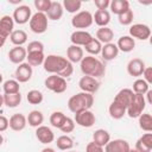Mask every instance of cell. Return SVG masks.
<instances>
[{
    "instance_id": "cell-1",
    "label": "cell",
    "mask_w": 152,
    "mask_h": 152,
    "mask_svg": "<svg viewBox=\"0 0 152 152\" xmlns=\"http://www.w3.org/2000/svg\"><path fill=\"white\" fill-rule=\"evenodd\" d=\"M43 68L46 72L51 75H58L63 78L71 76L74 72L72 63H70L65 57L58 55H48L44 59Z\"/></svg>"
},
{
    "instance_id": "cell-2",
    "label": "cell",
    "mask_w": 152,
    "mask_h": 152,
    "mask_svg": "<svg viewBox=\"0 0 152 152\" xmlns=\"http://www.w3.org/2000/svg\"><path fill=\"white\" fill-rule=\"evenodd\" d=\"M81 71L83 72L84 76H90V77H101L106 72V68L103 63L97 59L94 56H86L80 62Z\"/></svg>"
},
{
    "instance_id": "cell-3",
    "label": "cell",
    "mask_w": 152,
    "mask_h": 152,
    "mask_svg": "<svg viewBox=\"0 0 152 152\" xmlns=\"http://www.w3.org/2000/svg\"><path fill=\"white\" fill-rule=\"evenodd\" d=\"M94 103V96L91 94L88 93H77L75 95H72L69 101H68V108L70 109V112H72L74 114L83 112V110H88L91 108Z\"/></svg>"
},
{
    "instance_id": "cell-4",
    "label": "cell",
    "mask_w": 152,
    "mask_h": 152,
    "mask_svg": "<svg viewBox=\"0 0 152 152\" xmlns=\"http://www.w3.org/2000/svg\"><path fill=\"white\" fill-rule=\"evenodd\" d=\"M146 107V100H145V96L144 95H139V94H134L133 97H132V101L131 103L128 104V107L126 108V114L132 118V119H135V118H139L144 109Z\"/></svg>"
},
{
    "instance_id": "cell-5",
    "label": "cell",
    "mask_w": 152,
    "mask_h": 152,
    "mask_svg": "<svg viewBox=\"0 0 152 152\" xmlns=\"http://www.w3.org/2000/svg\"><path fill=\"white\" fill-rule=\"evenodd\" d=\"M44 86L46 87V89L56 93V94H62L66 90V80L58 76V75H50L45 78L44 81Z\"/></svg>"
},
{
    "instance_id": "cell-6",
    "label": "cell",
    "mask_w": 152,
    "mask_h": 152,
    "mask_svg": "<svg viewBox=\"0 0 152 152\" xmlns=\"http://www.w3.org/2000/svg\"><path fill=\"white\" fill-rule=\"evenodd\" d=\"M28 24H30V28L32 32L37 34L44 33L48 30V17L45 13L37 12L33 15H31Z\"/></svg>"
},
{
    "instance_id": "cell-7",
    "label": "cell",
    "mask_w": 152,
    "mask_h": 152,
    "mask_svg": "<svg viewBox=\"0 0 152 152\" xmlns=\"http://www.w3.org/2000/svg\"><path fill=\"white\" fill-rule=\"evenodd\" d=\"M93 23V14L89 11H80L71 18V25L75 28H88Z\"/></svg>"
},
{
    "instance_id": "cell-8",
    "label": "cell",
    "mask_w": 152,
    "mask_h": 152,
    "mask_svg": "<svg viewBox=\"0 0 152 152\" xmlns=\"http://www.w3.org/2000/svg\"><path fill=\"white\" fill-rule=\"evenodd\" d=\"M151 36V28L146 24H133L129 27V37L139 40H147Z\"/></svg>"
},
{
    "instance_id": "cell-9",
    "label": "cell",
    "mask_w": 152,
    "mask_h": 152,
    "mask_svg": "<svg viewBox=\"0 0 152 152\" xmlns=\"http://www.w3.org/2000/svg\"><path fill=\"white\" fill-rule=\"evenodd\" d=\"M78 87L83 93H88V94H94L100 89V82L90 76H83L81 77V80L78 81Z\"/></svg>"
},
{
    "instance_id": "cell-10",
    "label": "cell",
    "mask_w": 152,
    "mask_h": 152,
    "mask_svg": "<svg viewBox=\"0 0 152 152\" xmlns=\"http://www.w3.org/2000/svg\"><path fill=\"white\" fill-rule=\"evenodd\" d=\"M74 121H75L78 126H81V127L89 128V127L94 126V124H95V121H96V118H95V114H94L90 109H88V110H83V112L76 113Z\"/></svg>"
},
{
    "instance_id": "cell-11",
    "label": "cell",
    "mask_w": 152,
    "mask_h": 152,
    "mask_svg": "<svg viewBox=\"0 0 152 152\" xmlns=\"http://www.w3.org/2000/svg\"><path fill=\"white\" fill-rule=\"evenodd\" d=\"M12 18H13L14 23H17L19 25H24V24L28 23L31 19V8L26 5H20L14 10Z\"/></svg>"
},
{
    "instance_id": "cell-12",
    "label": "cell",
    "mask_w": 152,
    "mask_h": 152,
    "mask_svg": "<svg viewBox=\"0 0 152 152\" xmlns=\"http://www.w3.org/2000/svg\"><path fill=\"white\" fill-rule=\"evenodd\" d=\"M32 72H33L32 66L28 63H21V64H18L15 72H14V76L19 83H25V82L31 80Z\"/></svg>"
},
{
    "instance_id": "cell-13",
    "label": "cell",
    "mask_w": 152,
    "mask_h": 152,
    "mask_svg": "<svg viewBox=\"0 0 152 152\" xmlns=\"http://www.w3.org/2000/svg\"><path fill=\"white\" fill-rule=\"evenodd\" d=\"M91 39H93V36L89 32L84 31V30H76L70 36L71 44L72 45H77V46H84Z\"/></svg>"
},
{
    "instance_id": "cell-14",
    "label": "cell",
    "mask_w": 152,
    "mask_h": 152,
    "mask_svg": "<svg viewBox=\"0 0 152 152\" xmlns=\"http://www.w3.org/2000/svg\"><path fill=\"white\" fill-rule=\"evenodd\" d=\"M145 68H146V65L142 59L132 58L127 64V72H128V75H131L133 77H139L142 75Z\"/></svg>"
},
{
    "instance_id": "cell-15",
    "label": "cell",
    "mask_w": 152,
    "mask_h": 152,
    "mask_svg": "<svg viewBox=\"0 0 152 152\" xmlns=\"http://www.w3.org/2000/svg\"><path fill=\"white\" fill-rule=\"evenodd\" d=\"M36 137L44 145L51 144L55 140V134L51 131V128L48 127V126H44V125L37 127V129H36Z\"/></svg>"
},
{
    "instance_id": "cell-16",
    "label": "cell",
    "mask_w": 152,
    "mask_h": 152,
    "mask_svg": "<svg viewBox=\"0 0 152 152\" xmlns=\"http://www.w3.org/2000/svg\"><path fill=\"white\" fill-rule=\"evenodd\" d=\"M129 144L124 139H114L109 140V142L104 146V152H128Z\"/></svg>"
},
{
    "instance_id": "cell-17",
    "label": "cell",
    "mask_w": 152,
    "mask_h": 152,
    "mask_svg": "<svg viewBox=\"0 0 152 152\" xmlns=\"http://www.w3.org/2000/svg\"><path fill=\"white\" fill-rule=\"evenodd\" d=\"M27 125V120H26V116L21 113H15L13 114L10 120H8V127L12 129V131H15V132H20L23 131Z\"/></svg>"
},
{
    "instance_id": "cell-18",
    "label": "cell",
    "mask_w": 152,
    "mask_h": 152,
    "mask_svg": "<svg viewBox=\"0 0 152 152\" xmlns=\"http://www.w3.org/2000/svg\"><path fill=\"white\" fill-rule=\"evenodd\" d=\"M26 56H27V51L23 46H14L8 52V59L13 64H21V63H24V61L26 59Z\"/></svg>"
},
{
    "instance_id": "cell-19",
    "label": "cell",
    "mask_w": 152,
    "mask_h": 152,
    "mask_svg": "<svg viewBox=\"0 0 152 152\" xmlns=\"http://www.w3.org/2000/svg\"><path fill=\"white\" fill-rule=\"evenodd\" d=\"M84 57L83 49L77 45H70L66 49V59L70 63H80Z\"/></svg>"
},
{
    "instance_id": "cell-20",
    "label": "cell",
    "mask_w": 152,
    "mask_h": 152,
    "mask_svg": "<svg viewBox=\"0 0 152 152\" xmlns=\"http://www.w3.org/2000/svg\"><path fill=\"white\" fill-rule=\"evenodd\" d=\"M133 95H134V93L132 91V89L124 88V89H121V90L115 95V97H114L113 101H115L116 103H119V104L124 106L125 108H127L128 104H129L131 101H132Z\"/></svg>"
},
{
    "instance_id": "cell-21",
    "label": "cell",
    "mask_w": 152,
    "mask_h": 152,
    "mask_svg": "<svg viewBox=\"0 0 152 152\" xmlns=\"http://www.w3.org/2000/svg\"><path fill=\"white\" fill-rule=\"evenodd\" d=\"M14 28V20L10 15H4L0 18V34L4 37H10Z\"/></svg>"
},
{
    "instance_id": "cell-22",
    "label": "cell",
    "mask_w": 152,
    "mask_h": 152,
    "mask_svg": "<svg viewBox=\"0 0 152 152\" xmlns=\"http://www.w3.org/2000/svg\"><path fill=\"white\" fill-rule=\"evenodd\" d=\"M101 55H102V58H103L104 61H113L114 58L118 57V55H119V49H118L116 44H114V43H108V44L102 45Z\"/></svg>"
},
{
    "instance_id": "cell-23",
    "label": "cell",
    "mask_w": 152,
    "mask_h": 152,
    "mask_svg": "<svg viewBox=\"0 0 152 152\" xmlns=\"http://www.w3.org/2000/svg\"><path fill=\"white\" fill-rule=\"evenodd\" d=\"M63 6L61 2L58 1H51V5H50V8L48 10V12L45 13L48 19L50 20H59L63 15Z\"/></svg>"
},
{
    "instance_id": "cell-24",
    "label": "cell",
    "mask_w": 152,
    "mask_h": 152,
    "mask_svg": "<svg viewBox=\"0 0 152 152\" xmlns=\"http://www.w3.org/2000/svg\"><path fill=\"white\" fill-rule=\"evenodd\" d=\"M93 21L100 27H106L110 21V13L107 10H97L93 14Z\"/></svg>"
},
{
    "instance_id": "cell-25",
    "label": "cell",
    "mask_w": 152,
    "mask_h": 152,
    "mask_svg": "<svg viewBox=\"0 0 152 152\" xmlns=\"http://www.w3.org/2000/svg\"><path fill=\"white\" fill-rule=\"evenodd\" d=\"M114 38V32L112 28H109L108 26L106 27H100L97 28L96 31V39L101 43V44H108V43H112Z\"/></svg>"
},
{
    "instance_id": "cell-26",
    "label": "cell",
    "mask_w": 152,
    "mask_h": 152,
    "mask_svg": "<svg viewBox=\"0 0 152 152\" xmlns=\"http://www.w3.org/2000/svg\"><path fill=\"white\" fill-rule=\"evenodd\" d=\"M116 46H118L119 51L131 52L135 48V40L129 36H122V37L119 38V40L116 43Z\"/></svg>"
},
{
    "instance_id": "cell-27",
    "label": "cell",
    "mask_w": 152,
    "mask_h": 152,
    "mask_svg": "<svg viewBox=\"0 0 152 152\" xmlns=\"http://www.w3.org/2000/svg\"><path fill=\"white\" fill-rule=\"evenodd\" d=\"M109 140H110V134L106 129H102V128L96 129L93 134V141L101 147H104L109 142Z\"/></svg>"
},
{
    "instance_id": "cell-28",
    "label": "cell",
    "mask_w": 152,
    "mask_h": 152,
    "mask_svg": "<svg viewBox=\"0 0 152 152\" xmlns=\"http://www.w3.org/2000/svg\"><path fill=\"white\" fill-rule=\"evenodd\" d=\"M109 7H110V11L116 15H120L131 8L129 2L127 0H112L109 4Z\"/></svg>"
},
{
    "instance_id": "cell-29",
    "label": "cell",
    "mask_w": 152,
    "mask_h": 152,
    "mask_svg": "<svg viewBox=\"0 0 152 152\" xmlns=\"http://www.w3.org/2000/svg\"><path fill=\"white\" fill-rule=\"evenodd\" d=\"M26 59L31 66H38L42 65L44 63L45 56H44V51H33V52H27Z\"/></svg>"
},
{
    "instance_id": "cell-30",
    "label": "cell",
    "mask_w": 152,
    "mask_h": 152,
    "mask_svg": "<svg viewBox=\"0 0 152 152\" xmlns=\"http://www.w3.org/2000/svg\"><path fill=\"white\" fill-rule=\"evenodd\" d=\"M27 120V124L31 126V127H39L42 126L43 121H44V115L40 110H31L28 113V116L26 118Z\"/></svg>"
},
{
    "instance_id": "cell-31",
    "label": "cell",
    "mask_w": 152,
    "mask_h": 152,
    "mask_svg": "<svg viewBox=\"0 0 152 152\" xmlns=\"http://www.w3.org/2000/svg\"><path fill=\"white\" fill-rule=\"evenodd\" d=\"M108 112H109L110 118H113V119H115V120H119V119L124 118V115L126 114V108H125L124 106L116 103L115 101H113V102L109 104Z\"/></svg>"
},
{
    "instance_id": "cell-32",
    "label": "cell",
    "mask_w": 152,
    "mask_h": 152,
    "mask_svg": "<svg viewBox=\"0 0 152 152\" xmlns=\"http://www.w3.org/2000/svg\"><path fill=\"white\" fill-rule=\"evenodd\" d=\"M10 39L15 46H23V44H25L27 40V34L24 30H13Z\"/></svg>"
},
{
    "instance_id": "cell-33",
    "label": "cell",
    "mask_w": 152,
    "mask_h": 152,
    "mask_svg": "<svg viewBox=\"0 0 152 152\" xmlns=\"http://www.w3.org/2000/svg\"><path fill=\"white\" fill-rule=\"evenodd\" d=\"M56 145H57V148H59L61 151H69L74 147V140L66 134L61 135V137L57 138Z\"/></svg>"
},
{
    "instance_id": "cell-34",
    "label": "cell",
    "mask_w": 152,
    "mask_h": 152,
    "mask_svg": "<svg viewBox=\"0 0 152 152\" xmlns=\"http://www.w3.org/2000/svg\"><path fill=\"white\" fill-rule=\"evenodd\" d=\"M2 89H4V93L5 95H8V94H17V93H20V86H19V82L17 80H7L4 82V86H2Z\"/></svg>"
},
{
    "instance_id": "cell-35",
    "label": "cell",
    "mask_w": 152,
    "mask_h": 152,
    "mask_svg": "<svg viewBox=\"0 0 152 152\" xmlns=\"http://www.w3.org/2000/svg\"><path fill=\"white\" fill-rule=\"evenodd\" d=\"M148 90H150V84H148L146 81H144L142 78H138V80L134 81V83H133V89H132V91H133L134 94L145 95Z\"/></svg>"
},
{
    "instance_id": "cell-36",
    "label": "cell",
    "mask_w": 152,
    "mask_h": 152,
    "mask_svg": "<svg viewBox=\"0 0 152 152\" xmlns=\"http://www.w3.org/2000/svg\"><path fill=\"white\" fill-rule=\"evenodd\" d=\"M138 119H139V127L142 131L150 133L152 131V116H151V114L150 113H142Z\"/></svg>"
},
{
    "instance_id": "cell-37",
    "label": "cell",
    "mask_w": 152,
    "mask_h": 152,
    "mask_svg": "<svg viewBox=\"0 0 152 152\" xmlns=\"http://www.w3.org/2000/svg\"><path fill=\"white\" fill-rule=\"evenodd\" d=\"M86 49V51L89 53V56H93V55H99L101 53V49H102V44L96 39V38H93L88 44H86L83 46Z\"/></svg>"
},
{
    "instance_id": "cell-38",
    "label": "cell",
    "mask_w": 152,
    "mask_h": 152,
    "mask_svg": "<svg viewBox=\"0 0 152 152\" xmlns=\"http://www.w3.org/2000/svg\"><path fill=\"white\" fill-rule=\"evenodd\" d=\"M4 102L8 108H15L21 102V95H20V93L4 95Z\"/></svg>"
},
{
    "instance_id": "cell-39",
    "label": "cell",
    "mask_w": 152,
    "mask_h": 152,
    "mask_svg": "<svg viewBox=\"0 0 152 152\" xmlns=\"http://www.w3.org/2000/svg\"><path fill=\"white\" fill-rule=\"evenodd\" d=\"M62 6H63V10H66V12L76 14L81 10L82 1H80V0H63Z\"/></svg>"
},
{
    "instance_id": "cell-40",
    "label": "cell",
    "mask_w": 152,
    "mask_h": 152,
    "mask_svg": "<svg viewBox=\"0 0 152 152\" xmlns=\"http://www.w3.org/2000/svg\"><path fill=\"white\" fill-rule=\"evenodd\" d=\"M26 99H27L28 103H31V104H39V103L43 102V99L44 97H43L42 91H39L37 89H32V90H30L27 93Z\"/></svg>"
},
{
    "instance_id": "cell-41",
    "label": "cell",
    "mask_w": 152,
    "mask_h": 152,
    "mask_svg": "<svg viewBox=\"0 0 152 152\" xmlns=\"http://www.w3.org/2000/svg\"><path fill=\"white\" fill-rule=\"evenodd\" d=\"M65 114L62 113V112H53L51 115H50V124L51 126L56 127V128H61V126L63 125L64 120H65Z\"/></svg>"
},
{
    "instance_id": "cell-42",
    "label": "cell",
    "mask_w": 152,
    "mask_h": 152,
    "mask_svg": "<svg viewBox=\"0 0 152 152\" xmlns=\"http://www.w3.org/2000/svg\"><path fill=\"white\" fill-rule=\"evenodd\" d=\"M133 18H134V13H133V11H132L131 8L127 10L125 13L118 15L119 23H120L121 25H131L132 21H133Z\"/></svg>"
},
{
    "instance_id": "cell-43",
    "label": "cell",
    "mask_w": 152,
    "mask_h": 152,
    "mask_svg": "<svg viewBox=\"0 0 152 152\" xmlns=\"http://www.w3.org/2000/svg\"><path fill=\"white\" fill-rule=\"evenodd\" d=\"M33 5H34V7L38 10V12L46 13V12H48V10L50 8L51 0H34Z\"/></svg>"
},
{
    "instance_id": "cell-44",
    "label": "cell",
    "mask_w": 152,
    "mask_h": 152,
    "mask_svg": "<svg viewBox=\"0 0 152 152\" xmlns=\"http://www.w3.org/2000/svg\"><path fill=\"white\" fill-rule=\"evenodd\" d=\"M59 129H61L63 133H70V132H72V131L75 129V121H74L71 118L66 116L65 120H64V122H63V125L61 126Z\"/></svg>"
},
{
    "instance_id": "cell-45",
    "label": "cell",
    "mask_w": 152,
    "mask_h": 152,
    "mask_svg": "<svg viewBox=\"0 0 152 152\" xmlns=\"http://www.w3.org/2000/svg\"><path fill=\"white\" fill-rule=\"evenodd\" d=\"M26 51L27 52H33V51H44V44L42 42H38V40H33V42H30L27 48H26Z\"/></svg>"
},
{
    "instance_id": "cell-46",
    "label": "cell",
    "mask_w": 152,
    "mask_h": 152,
    "mask_svg": "<svg viewBox=\"0 0 152 152\" xmlns=\"http://www.w3.org/2000/svg\"><path fill=\"white\" fill-rule=\"evenodd\" d=\"M139 140H140L144 145H146L148 148L152 150V134H151V133H145V134H142V135L139 138Z\"/></svg>"
},
{
    "instance_id": "cell-47",
    "label": "cell",
    "mask_w": 152,
    "mask_h": 152,
    "mask_svg": "<svg viewBox=\"0 0 152 152\" xmlns=\"http://www.w3.org/2000/svg\"><path fill=\"white\" fill-rule=\"evenodd\" d=\"M86 152H104V150H103V147L96 145L94 141H90L86 146Z\"/></svg>"
},
{
    "instance_id": "cell-48",
    "label": "cell",
    "mask_w": 152,
    "mask_h": 152,
    "mask_svg": "<svg viewBox=\"0 0 152 152\" xmlns=\"http://www.w3.org/2000/svg\"><path fill=\"white\" fill-rule=\"evenodd\" d=\"M142 76H144V81H146L148 84L152 83V68L151 66H146L144 72H142Z\"/></svg>"
},
{
    "instance_id": "cell-49",
    "label": "cell",
    "mask_w": 152,
    "mask_h": 152,
    "mask_svg": "<svg viewBox=\"0 0 152 152\" xmlns=\"http://www.w3.org/2000/svg\"><path fill=\"white\" fill-rule=\"evenodd\" d=\"M94 4L97 7V10H107L109 7L110 1L109 0H95Z\"/></svg>"
},
{
    "instance_id": "cell-50",
    "label": "cell",
    "mask_w": 152,
    "mask_h": 152,
    "mask_svg": "<svg viewBox=\"0 0 152 152\" xmlns=\"http://www.w3.org/2000/svg\"><path fill=\"white\" fill-rule=\"evenodd\" d=\"M8 128V119L4 115H0V132H5Z\"/></svg>"
},
{
    "instance_id": "cell-51",
    "label": "cell",
    "mask_w": 152,
    "mask_h": 152,
    "mask_svg": "<svg viewBox=\"0 0 152 152\" xmlns=\"http://www.w3.org/2000/svg\"><path fill=\"white\" fill-rule=\"evenodd\" d=\"M6 37H4L2 34H0V48H2L4 46V44H5V42H6Z\"/></svg>"
},
{
    "instance_id": "cell-52",
    "label": "cell",
    "mask_w": 152,
    "mask_h": 152,
    "mask_svg": "<svg viewBox=\"0 0 152 152\" xmlns=\"http://www.w3.org/2000/svg\"><path fill=\"white\" fill-rule=\"evenodd\" d=\"M42 152H55V150L51 148V147H45V148L42 150Z\"/></svg>"
},
{
    "instance_id": "cell-53",
    "label": "cell",
    "mask_w": 152,
    "mask_h": 152,
    "mask_svg": "<svg viewBox=\"0 0 152 152\" xmlns=\"http://www.w3.org/2000/svg\"><path fill=\"white\" fill-rule=\"evenodd\" d=\"M4 104H5V102H4V95L0 94V108H1Z\"/></svg>"
},
{
    "instance_id": "cell-54",
    "label": "cell",
    "mask_w": 152,
    "mask_h": 152,
    "mask_svg": "<svg viewBox=\"0 0 152 152\" xmlns=\"http://www.w3.org/2000/svg\"><path fill=\"white\" fill-rule=\"evenodd\" d=\"M2 142H4V137L1 135V133H0V146L2 145Z\"/></svg>"
},
{
    "instance_id": "cell-55",
    "label": "cell",
    "mask_w": 152,
    "mask_h": 152,
    "mask_svg": "<svg viewBox=\"0 0 152 152\" xmlns=\"http://www.w3.org/2000/svg\"><path fill=\"white\" fill-rule=\"evenodd\" d=\"M128 152H138V151H137L135 148H129V150H128Z\"/></svg>"
},
{
    "instance_id": "cell-56",
    "label": "cell",
    "mask_w": 152,
    "mask_h": 152,
    "mask_svg": "<svg viewBox=\"0 0 152 152\" xmlns=\"http://www.w3.org/2000/svg\"><path fill=\"white\" fill-rule=\"evenodd\" d=\"M2 83V75H1V72H0V84Z\"/></svg>"
},
{
    "instance_id": "cell-57",
    "label": "cell",
    "mask_w": 152,
    "mask_h": 152,
    "mask_svg": "<svg viewBox=\"0 0 152 152\" xmlns=\"http://www.w3.org/2000/svg\"><path fill=\"white\" fill-rule=\"evenodd\" d=\"M69 152H75V151H69Z\"/></svg>"
}]
</instances>
